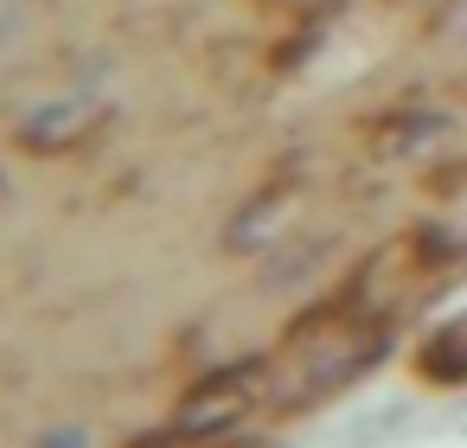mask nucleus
<instances>
[{
	"mask_svg": "<svg viewBox=\"0 0 467 448\" xmlns=\"http://www.w3.org/2000/svg\"><path fill=\"white\" fill-rule=\"evenodd\" d=\"M422 371L429 378H467V320L448 327V333H435L422 346Z\"/></svg>",
	"mask_w": 467,
	"mask_h": 448,
	"instance_id": "f257e3e1",
	"label": "nucleus"
}]
</instances>
